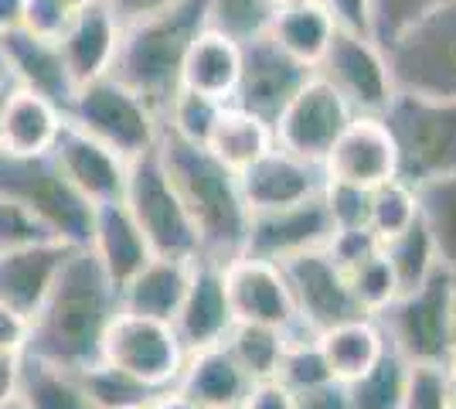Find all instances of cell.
<instances>
[{
  "label": "cell",
  "mask_w": 456,
  "mask_h": 409,
  "mask_svg": "<svg viewBox=\"0 0 456 409\" xmlns=\"http://www.w3.org/2000/svg\"><path fill=\"white\" fill-rule=\"evenodd\" d=\"M119 314V287L106 276L89 246H76L58 273L55 287L31 317L28 358L55 369L82 372L99 362L102 334Z\"/></svg>",
  "instance_id": "obj_1"
},
{
  "label": "cell",
  "mask_w": 456,
  "mask_h": 409,
  "mask_svg": "<svg viewBox=\"0 0 456 409\" xmlns=\"http://www.w3.org/2000/svg\"><path fill=\"white\" fill-rule=\"evenodd\" d=\"M157 154L198 233V259L225 266L235 256H242L248 209L239 175L225 168L208 147L191 143L171 130H160Z\"/></svg>",
  "instance_id": "obj_2"
},
{
  "label": "cell",
  "mask_w": 456,
  "mask_h": 409,
  "mask_svg": "<svg viewBox=\"0 0 456 409\" xmlns=\"http://www.w3.org/2000/svg\"><path fill=\"white\" fill-rule=\"evenodd\" d=\"M205 28H208V0H174L171 7L151 18L119 28L110 76L147 99L153 113L164 119L171 99L181 89L184 55Z\"/></svg>",
  "instance_id": "obj_3"
},
{
  "label": "cell",
  "mask_w": 456,
  "mask_h": 409,
  "mask_svg": "<svg viewBox=\"0 0 456 409\" xmlns=\"http://www.w3.org/2000/svg\"><path fill=\"white\" fill-rule=\"evenodd\" d=\"M0 195L20 201L69 246H89L95 209L69 184L52 151L7 154L0 151Z\"/></svg>",
  "instance_id": "obj_4"
},
{
  "label": "cell",
  "mask_w": 456,
  "mask_h": 409,
  "mask_svg": "<svg viewBox=\"0 0 456 409\" xmlns=\"http://www.w3.org/2000/svg\"><path fill=\"white\" fill-rule=\"evenodd\" d=\"M399 154V177L419 184L456 171V99L395 93L381 113Z\"/></svg>",
  "instance_id": "obj_5"
},
{
  "label": "cell",
  "mask_w": 456,
  "mask_h": 409,
  "mask_svg": "<svg viewBox=\"0 0 456 409\" xmlns=\"http://www.w3.org/2000/svg\"><path fill=\"white\" fill-rule=\"evenodd\" d=\"M65 119L82 134L106 143L123 160H136L153 151L164 130V119L153 113L151 102L113 76L82 82L69 102Z\"/></svg>",
  "instance_id": "obj_6"
},
{
  "label": "cell",
  "mask_w": 456,
  "mask_h": 409,
  "mask_svg": "<svg viewBox=\"0 0 456 409\" xmlns=\"http://www.w3.org/2000/svg\"><path fill=\"white\" fill-rule=\"evenodd\" d=\"M123 205L134 215L136 229L143 233L153 256L164 259H198V233L191 225V215L181 195L174 192L171 177L160 164L157 147L143 157L130 160Z\"/></svg>",
  "instance_id": "obj_7"
},
{
  "label": "cell",
  "mask_w": 456,
  "mask_h": 409,
  "mask_svg": "<svg viewBox=\"0 0 456 409\" xmlns=\"http://www.w3.org/2000/svg\"><path fill=\"white\" fill-rule=\"evenodd\" d=\"M453 276L446 270H433V276L412 293H399L392 304L379 314L381 334L392 348L399 351L409 365H446L453 345H450V293Z\"/></svg>",
  "instance_id": "obj_8"
},
{
  "label": "cell",
  "mask_w": 456,
  "mask_h": 409,
  "mask_svg": "<svg viewBox=\"0 0 456 409\" xmlns=\"http://www.w3.org/2000/svg\"><path fill=\"white\" fill-rule=\"evenodd\" d=\"M395 89L456 99V0L419 18L385 48Z\"/></svg>",
  "instance_id": "obj_9"
},
{
  "label": "cell",
  "mask_w": 456,
  "mask_h": 409,
  "mask_svg": "<svg viewBox=\"0 0 456 409\" xmlns=\"http://www.w3.org/2000/svg\"><path fill=\"white\" fill-rule=\"evenodd\" d=\"M188 351L167 321H153L140 314L119 311L102 334L99 362L134 375L153 389H171L184 369Z\"/></svg>",
  "instance_id": "obj_10"
},
{
  "label": "cell",
  "mask_w": 456,
  "mask_h": 409,
  "mask_svg": "<svg viewBox=\"0 0 456 409\" xmlns=\"http://www.w3.org/2000/svg\"><path fill=\"white\" fill-rule=\"evenodd\" d=\"M314 72L338 89V96L351 106V113H364V117H381L392 96L399 93L385 48L371 35L344 31V28L334 31Z\"/></svg>",
  "instance_id": "obj_11"
},
{
  "label": "cell",
  "mask_w": 456,
  "mask_h": 409,
  "mask_svg": "<svg viewBox=\"0 0 456 409\" xmlns=\"http://www.w3.org/2000/svg\"><path fill=\"white\" fill-rule=\"evenodd\" d=\"M351 117L354 113L338 96V89L314 72L300 86V93L283 106V113L276 117L273 136H276V147L304 157V160H314V164H323L327 151L334 147V140L341 136Z\"/></svg>",
  "instance_id": "obj_12"
},
{
  "label": "cell",
  "mask_w": 456,
  "mask_h": 409,
  "mask_svg": "<svg viewBox=\"0 0 456 409\" xmlns=\"http://www.w3.org/2000/svg\"><path fill=\"white\" fill-rule=\"evenodd\" d=\"M280 270L286 276L297 317L314 334L364 314L354 300V293H351L347 273L330 259L327 249H306L300 256H289L280 263Z\"/></svg>",
  "instance_id": "obj_13"
},
{
  "label": "cell",
  "mask_w": 456,
  "mask_h": 409,
  "mask_svg": "<svg viewBox=\"0 0 456 409\" xmlns=\"http://www.w3.org/2000/svg\"><path fill=\"white\" fill-rule=\"evenodd\" d=\"M310 76H314L310 65L283 52L269 35H259L242 45V72H239L232 106H242L273 127L283 106L300 93V86Z\"/></svg>",
  "instance_id": "obj_14"
},
{
  "label": "cell",
  "mask_w": 456,
  "mask_h": 409,
  "mask_svg": "<svg viewBox=\"0 0 456 409\" xmlns=\"http://www.w3.org/2000/svg\"><path fill=\"white\" fill-rule=\"evenodd\" d=\"M330 239H334V222H330V212L323 205V195H317L300 201V205H289V209L248 215L242 256L283 263V259L300 256L306 249H327Z\"/></svg>",
  "instance_id": "obj_15"
},
{
  "label": "cell",
  "mask_w": 456,
  "mask_h": 409,
  "mask_svg": "<svg viewBox=\"0 0 456 409\" xmlns=\"http://www.w3.org/2000/svg\"><path fill=\"white\" fill-rule=\"evenodd\" d=\"M222 273H225L228 307L239 324H266L286 334L300 321L280 263L235 256L222 266Z\"/></svg>",
  "instance_id": "obj_16"
},
{
  "label": "cell",
  "mask_w": 456,
  "mask_h": 409,
  "mask_svg": "<svg viewBox=\"0 0 456 409\" xmlns=\"http://www.w3.org/2000/svg\"><path fill=\"white\" fill-rule=\"evenodd\" d=\"M323 171L330 181L358 184L368 192L399 177V154H395V140L388 134L385 119L354 113L323 157Z\"/></svg>",
  "instance_id": "obj_17"
},
{
  "label": "cell",
  "mask_w": 456,
  "mask_h": 409,
  "mask_svg": "<svg viewBox=\"0 0 456 409\" xmlns=\"http://www.w3.org/2000/svg\"><path fill=\"white\" fill-rule=\"evenodd\" d=\"M239 184H242L248 215L273 212V209H289L306 198L323 195L327 171H323V164L304 160L283 147H273L239 175Z\"/></svg>",
  "instance_id": "obj_18"
},
{
  "label": "cell",
  "mask_w": 456,
  "mask_h": 409,
  "mask_svg": "<svg viewBox=\"0 0 456 409\" xmlns=\"http://www.w3.org/2000/svg\"><path fill=\"white\" fill-rule=\"evenodd\" d=\"M52 157H55V164L61 168V175L69 177V184H72L93 209L95 205L123 201L130 160H123L119 154H113L106 143L93 140L89 134H82L69 119H65L55 147H52Z\"/></svg>",
  "instance_id": "obj_19"
},
{
  "label": "cell",
  "mask_w": 456,
  "mask_h": 409,
  "mask_svg": "<svg viewBox=\"0 0 456 409\" xmlns=\"http://www.w3.org/2000/svg\"><path fill=\"white\" fill-rule=\"evenodd\" d=\"M171 324L188 355L225 341L235 317L228 307L225 273L218 263H211V259H194L191 263L188 290H184V300H181Z\"/></svg>",
  "instance_id": "obj_20"
},
{
  "label": "cell",
  "mask_w": 456,
  "mask_h": 409,
  "mask_svg": "<svg viewBox=\"0 0 456 409\" xmlns=\"http://www.w3.org/2000/svg\"><path fill=\"white\" fill-rule=\"evenodd\" d=\"M0 52L7 61V76L20 89H31L55 102L61 113H69V102L76 96V78L65 65V55L58 41L38 38L24 28H11L0 35Z\"/></svg>",
  "instance_id": "obj_21"
},
{
  "label": "cell",
  "mask_w": 456,
  "mask_h": 409,
  "mask_svg": "<svg viewBox=\"0 0 456 409\" xmlns=\"http://www.w3.org/2000/svg\"><path fill=\"white\" fill-rule=\"evenodd\" d=\"M72 249L76 246L61 239H41L31 246L4 249L0 253V300L31 321L45 304L48 290L55 287L58 273Z\"/></svg>",
  "instance_id": "obj_22"
},
{
  "label": "cell",
  "mask_w": 456,
  "mask_h": 409,
  "mask_svg": "<svg viewBox=\"0 0 456 409\" xmlns=\"http://www.w3.org/2000/svg\"><path fill=\"white\" fill-rule=\"evenodd\" d=\"M174 389L188 396L191 403L201 409H239L252 389V379L242 372V365L232 358V351L222 341L211 348L191 351Z\"/></svg>",
  "instance_id": "obj_23"
},
{
  "label": "cell",
  "mask_w": 456,
  "mask_h": 409,
  "mask_svg": "<svg viewBox=\"0 0 456 409\" xmlns=\"http://www.w3.org/2000/svg\"><path fill=\"white\" fill-rule=\"evenodd\" d=\"M116 45H119V20L110 14V7L102 0L76 11L69 28L58 38V48L65 55V65L76 78V86L93 82L99 76H110Z\"/></svg>",
  "instance_id": "obj_24"
},
{
  "label": "cell",
  "mask_w": 456,
  "mask_h": 409,
  "mask_svg": "<svg viewBox=\"0 0 456 409\" xmlns=\"http://www.w3.org/2000/svg\"><path fill=\"white\" fill-rule=\"evenodd\" d=\"M89 249H93L99 266L106 270V276L113 280L116 287H123L136 270H143V263L153 256L143 233L136 229L134 215L126 212L123 201L95 205Z\"/></svg>",
  "instance_id": "obj_25"
},
{
  "label": "cell",
  "mask_w": 456,
  "mask_h": 409,
  "mask_svg": "<svg viewBox=\"0 0 456 409\" xmlns=\"http://www.w3.org/2000/svg\"><path fill=\"white\" fill-rule=\"evenodd\" d=\"M239 72H242V45L222 31H215V28H205L184 55L181 89L218 99V102H232L235 86H239Z\"/></svg>",
  "instance_id": "obj_26"
},
{
  "label": "cell",
  "mask_w": 456,
  "mask_h": 409,
  "mask_svg": "<svg viewBox=\"0 0 456 409\" xmlns=\"http://www.w3.org/2000/svg\"><path fill=\"white\" fill-rule=\"evenodd\" d=\"M65 127V113L45 96L11 86L0 117V151L7 154H48Z\"/></svg>",
  "instance_id": "obj_27"
},
{
  "label": "cell",
  "mask_w": 456,
  "mask_h": 409,
  "mask_svg": "<svg viewBox=\"0 0 456 409\" xmlns=\"http://www.w3.org/2000/svg\"><path fill=\"white\" fill-rule=\"evenodd\" d=\"M191 263L188 259L151 256L143 263V270H136L119 287V311H130L140 314V317H153V321H167L171 324L177 307H181V300H184V290H188Z\"/></svg>",
  "instance_id": "obj_28"
},
{
  "label": "cell",
  "mask_w": 456,
  "mask_h": 409,
  "mask_svg": "<svg viewBox=\"0 0 456 409\" xmlns=\"http://www.w3.org/2000/svg\"><path fill=\"white\" fill-rule=\"evenodd\" d=\"M334 31H338V24H334L330 11L321 0H293V4L276 7L266 35L297 61L317 69V61L323 59L327 45L334 38Z\"/></svg>",
  "instance_id": "obj_29"
},
{
  "label": "cell",
  "mask_w": 456,
  "mask_h": 409,
  "mask_svg": "<svg viewBox=\"0 0 456 409\" xmlns=\"http://www.w3.org/2000/svg\"><path fill=\"white\" fill-rule=\"evenodd\" d=\"M317 345H321L330 375L341 382H354L358 375H364L379 362L388 341L381 334L379 321L362 314V317H351V321H341V324L321 331Z\"/></svg>",
  "instance_id": "obj_30"
},
{
  "label": "cell",
  "mask_w": 456,
  "mask_h": 409,
  "mask_svg": "<svg viewBox=\"0 0 456 409\" xmlns=\"http://www.w3.org/2000/svg\"><path fill=\"white\" fill-rule=\"evenodd\" d=\"M205 147L225 168H232L235 175H242L252 160H259L266 151L276 147V136H273V127H269L266 119H259L256 113L242 110V106L225 102L218 119H215V127H211Z\"/></svg>",
  "instance_id": "obj_31"
},
{
  "label": "cell",
  "mask_w": 456,
  "mask_h": 409,
  "mask_svg": "<svg viewBox=\"0 0 456 409\" xmlns=\"http://www.w3.org/2000/svg\"><path fill=\"white\" fill-rule=\"evenodd\" d=\"M412 188H416L419 218L436 249L439 270H446L456 280V171L426 177Z\"/></svg>",
  "instance_id": "obj_32"
},
{
  "label": "cell",
  "mask_w": 456,
  "mask_h": 409,
  "mask_svg": "<svg viewBox=\"0 0 456 409\" xmlns=\"http://www.w3.org/2000/svg\"><path fill=\"white\" fill-rule=\"evenodd\" d=\"M20 403L28 409H102L82 389L76 372L55 369L28 355H24V372H20Z\"/></svg>",
  "instance_id": "obj_33"
},
{
  "label": "cell",
  "mask_w": 456,
  "mask_h": 409,
  "mask_svg": "<svg viewBox=\"0 0 456 409\" xmlns=\"http://www.w3.org/2000/svg\"><path fill=\"white\" fill-rule=\"evenodd\" d=\"M381 256L388 259V266L395 273V283H399V293H412L419 290L433 270H439L436 249H433V239L426 233L422 218H416L409 229H402L399 235L392 239H381Z\"/></svg>",
  "instance_id": "obj_34"
},
{
  "label": "cell",
  "mask_w": 456,
  "mask_h": 409,
  "mask_svg": "<svg viewBox=\"0 0 456 409\" xmlns=\"http://www.w3.org/2000/svg\"><path fill=\"white\" fill-rule=\"evenodd\" d=\"M225 348L232 351V358L242 365V372L252 382H266V379H276V372H280L286 338L280 328L235 321L232 331L225 334Z\"/></svg>",
  "instance_id": "obj_35"
},
{
  "label": "cell",
  "mask_w": 456,
  "mask_h": 409,
  "mask_svg": "<svg viewBox=\"0 0 456 409\" xmlns=\"http://www.w3.org/2000/svg\"><path fill=\"white\" fill-rule=\"evenodd\" d=\"M405 379H409V362L392 345H385L379 362L354 382H347L351 409H399Z\"/></svg>",
  "instance_id": "obj_36"
},
{
  "label": "cell",
  "mask_w": 456,
  "mask_h": 409,
  "mask_svg": "<svg viewBox=\"0 0 456 409\" xmlns=\"http://www.w3.org/2000/svg\"><path fill=\"white\" fill-rule=\"evenodd\" d=\"M76 375L82 389L89 392V399L102 409H143L157 392H164L140 382L134 375H126V372L113 369V365H106V362H93L89 369L76 372Z\"/></svg>",
  "instance_id": "obj_37"
},
{
  "label": "cell",
  "mask_w": 456,
  "mask_h": 409,
  "mask_svg": "<svg viewBox=\"0 0 456 409\" xmlns=\"http://www.w3.org/2000/svg\"><path fill=\"white\" fill-rule=\"evenodd\" d=\"M273 14H276L273 0H208V28L239 45L266 35Z\"/></svg>",
  "instance_id": "obj_38"
},
{
  "label": "cell",
  "mask_w": 456,
  "mask_h": 409,
  "mask_svg": "<svg viewBox=\"0 0 456 409\" xmlns=\"http://www.w3.org/2000/svg\"><path fill=\"white\" fill-rule=\"evenodd\" d=\"M419 218V205H416V188L402 177H392L379 188H371V233L379 239H392L399 235L402 229H409Z\"/></svg>",
  "instance_id": "obj_39"
},
{
  "label": "cell",
  "mask_w": 456,
  "mask_h": 409,
  "mask_svg": "<svg viewBox=\"0 0 456 409\" xmlns=\"http://www.w3.org/2000/svg\"><path fill=\"white\" fill-rule=\"evenodd\" d=\"M327 379H334V375H330L327 362H323L317 334H310V338H286L276 382H283L289 392H300V389H310V386H321Z\"/></svg>",
  "instance_id": "obj_40"
},
{
  "label": "cell",
  "mask_w": 456,
  "mask_h": 409,
  "mask_svg": "<svg viewBox=\"0 0 456 409\" xmlns=\"http://www.w3.org/2000/svg\"><path fill=\"white\" fill-rule=\"evenodd\" d=\"M225 102L208 96H198V93H188V89H177V96L171 99L167 113H164V130L184 136L191 143H208V134L215 127V119L222 113Z\"/></svg>",
  "instance_id": "obj_41"
},
{
  "label": "cell",
  "mask_w": 456,
  "mask_h": 409,
  "mask_svg": "<svg viewBox=\"0 0 456 409\" xmlns=\"http://www.w3.org/2000/svg\"><path fill=\"white\" fill-rule=\"evenodd\" d=\"M347 283H351V293L358 300L368 317L379 314L385 304H392L399 297V283H395V273L388 266V259L381 256V249L375 256L362 259L354 270H347Z\"/></svg>",
  "instance_id": "obj_42"
},
{
  "label": "cell",
  "mask_w": 456,
  "mask_h": 409,
  "mask_svg": "<svg viewBox=\"0 0 456 409\" xmlns=\"http://www.w3.org/2000/svg\"><path fill=\"white\" fill-rule=\"evenodd\" d=\"M443 4L446 0H368L371 38L379 41L381 48H388L405 28H412L419 18H426L429 11H436Z\"/></svg>",
  "instance_id": "obj_43"
},
{
  "label": "cell",
  "mask_w": 456,
  "mask_h": 409,
  "mask_svg": "<svg viewBox=\"0 0 456 409\" xmlns=\"http://www.w3.org/2000/svg\"><path fill=\"white\" fill-rule=\"evenodd\" d=\"M323 205L330 212L334 233L341 229H371V192L358 188V184H344V181H330L323 184Z\"/></svg>",
  "instance_id": "obj_44"
},
{
  "label": "cell",
  "mask_w": 456,
  "mask_h": 409,
  "mask_svg": "<svg viewBox=\"0 0 456 409\" xmlns=\"http://www.w3.org/2000/svg\"><path fill=\"white\" fill-rule=\"evenodd\" d=\"M399 409H453V392L443 365H409Z\"/></svg>",
  "instance_id": "obj_45"
},
{
  "label": "cell",
  "mask_w": 456,
  "mask_h": 409,
  "mask_svg": "<svg viewBox=\"0 0 456 409\" xmlns=\"http://www.w3.org/2000/svg\"><path fill=\"white\" fill-rule=\"evenodd\" d=\"M41 239H58L35 212H28L20 201L0 195V253L4 249H18V246H31Z\"/></svg>",
  "instance_id": "obj_46"
},
{
  "label": "cell",
  "mask_w": 456,
  "mask_h": 409,
  "mask_svg": "<svg viewBox=\"0 0 456 409\" xmlns=\"http://www.w3.org/2000/svg\"><path fill=\"white\" fill-rule=\"evenodd\" d=\"M72 14H76V11H72L65 0H24L18 28L31 31V35H38V38L58 41L61 38V31L69 28Z\"/></svg>",
  "instance_id": "obj_47"
},
{
  "label": "cell",
  "mask_w": 456,
  "mask_h": 409,
  "mask_svg": "<svg viewBox=\"0 0 456 409\" xmlns=\"http://www.w3.org/2000/svg\"><path fill=\"white\" fill-rule=\"evenodd\" d=\"M379 249H381V239L371 229H341V233H334V239L327 242V253H330V259L344 273L354 270L362 259L375 256Z\"/></svg>",
  "instance_id": "obj_48"
},
{
  "label": "cell",
  "mask_w": 456,
  "mask_h": 409,
  "mask_svg": "<svg viewBox=\"0 0 456 409\" xmlns=\"http://www.w3.org/2000/svg\"><path fill=\"white\" fill-rule=\"evenodd\" d=\"M293 409H351L347 382L341 379H327L321 386L293 392Z\"/></svg>",
  "instance_id": "obj_49"
},
{
  "label": "cell",
  "mask_w": 456,
  "mask_h": 409,
  "mask_svg": "<svg viewBox=\"0 0 456 409\" xmlns=\"http://www.w3.org/2000/svg\"><path fill=\"white\" fill-rule=\"evenodd\" d=\"M330 11V18L344 31H358V35H371V11L368 0H321Z\"/></svg>",
  "instance_id": "obj_50"
},
{
  "label": "cell",
  "mask_w": 456,
  "mask_h": 409,
  "mask_svg": "<svg viewBox=\"0 0 456 409\" xmlns=\"http://www.w3.org/2000/svg\"><path fill=\"white\" fill-rule=\"evenodd\" d=\"M28 334H31V321L0 300V351L24 355V348H28Z\"/></svg>",
  "instance_id": "obj_51"
},
{
  "label": "cell",
  "mask_w": 456,
  "mask_h": 409,
  "mask_svg": "<svg viewBox=\"0 0 456 409\" xmlns=\"http://www.w3.org/2000/svg\"><path fill=\"white\" fill-rule=\"evenodd\" d=\"M239 409H293V392L283 382L266 379V382H252L246 403Z\"/></svg>",
  "instance_id": "obj_52"
},
{
  "label": "cell",
  "mask_w": 456,
  "mask_h": 409,
  "mask_svg": "<svg viewBox=\"0 0 456 409\" xmlns=\"http://www.w3.org/2000/svg\"><path fill=\"white\" fill-rule=\"evenodd\" d=\"M106 7H110V14L119 20V28H126V24H134L140 18H151L157 11H164V7H171L174 0H102Z\"/></svg>",
  "instance_id": "obj_53"
},
{
  "label": "cell",
  "mask_w": 456,
  "mask_h": 409,
  "mask_svg": "<svg viewBox=\"0 0 456 409\" xmlns=\"http://www.w3.org/2000/svg\"><path fill=\"white\" fill-rule=\"evenodd\" d=\"M20 372H24V355L0 351V406L20 396Z\"/></svg>",
  "instance_id": "obj_54"
},
{
  "label": "cell",
  "mask_w": 456,
  "mask_h": 409,
  "mask_svg": "<svg viewBox=\"0 0 456 409\" xmlns=\"http://www.w3.org/2000/svg\"><path fill=\"white\" fill-rule=\"evenodd\" d=\"M143 409H201V406H194L188 396H181V392L171 386V389L157 392V396H153V399Z\"/></svg>",
  "instance_id": "obj_55"
},
{
  "label": "cell",
  "mask_w": 456,
  "mask_h": 409,
  "mask_svg": "<svg viewBox=\"0 0 456 409\" xmlns=\"http://www.w3.org/2000/svg\"><path fill=\"white\" fill-rule=\"evenodd\" d=\"M20 7L24 0H0V35L20 24Z\"/></svg>",
  "instance_id": "obj_56"
},
{
  "label": "cell",
  "mask_w": 456,
  "mask_h": 409,
  "mask_svg": "<svg viewBox=\"0 0 456 409\" xmlns=\"http://www.w3.org/2000/svg\"><path fill=\"white\" fill-rule=\"evenodd\" d=\"M450 345L456 351V283H453V293H450Z\"/></svg>",
  "instance_id": "obj_57"
},
{
  "label": "cell",
  "mask_w": 456,
  "mask_h": 409,
  "mask_svg": "<svg viewBox=\"0 0 456 409\" xmlns=\"http://www.w3.org/2000/svg\"><path fill=\"white\" fill-rule=\"evenodd\" d=\"M443 372H446V382H450V392L456 396V351L450 355V362L443 365Z\"/></svg>",
  "instance_id": "obj_58"
},
{
  "label": "cell",
  "mask_w": 456,
  "mask_h": 409,
  "mask_svg": "<svg viewBox=\"0 0 456 409\" xmlns=\"http://www.w3.org/2000/svg\"><path fill=\"white\" fill-rule=\"evenodd\" d=\"M14 82H0V117H4V102H7V93H11Z\"/></svg>",
  "instance_id": "obj_59"
},
{
  "label": "cell",
  "mask_w": 456,
  "mask_h": 409,
  "mask_svg": "<svg viewBox=\"0 0 456 409\" xmlns=\"http://www.w3.org/2000/svg\"><path fill=\"white\" fill-rule=\"evenodd\" d=\"M72 11H82V7H89V4H99V0H65Z\"/></svg>",
  "instance_id": "obj_60"
},
{
  "label": "cell",
  "mask_w": 456,
  "mask_h": 409,
  "mask_svg": "<svg viewBox=\"0 0 456 409\" xmlns=\"http://www.w3.org/2000/svg\"><path fill=\"white\" fill-rule=\"evenodd\" d=\"M0 82H11V76H7V61H4V52H0Z\"/></svg>",
  "instance_id": "obj_61"
},
{
  "label": "cell",
  "mask_w": 456,
  "mask_h": 409,
  "mask_svg": "<svg viewBox=\"0 0 456 409\" xmlns=\"http://www.w3.org/2000/svg\"><path fill=\"white\" fill-rule=\"evenodd\" d=\"M0 409H28V406L20 403V396H18V399H11V403H4V406H0Z\"/></svg>",
  "instance_id": "obj_62"
},
{
  "label": "cell",
  "mask_w": 456,
  "mask_h": 409,
  "mask_svg": "<svg viewBox=\"0 0 456 409\" xmlns=\"http://www.w3.org/2000/svg\"><path fill=\"white\" fill-rule=\"evenodd\" d=\"M273 4H276V7H283V4H293V0H273Z\"/></svg>",
  "instance_id": "obj_63"
},
{
  "label": "cell",
  "mask_w": 456,
  "mask_h": 409,
  "mask_svg": "<svg viewBox=\"0 0 456 409\" xmlns=\"http://www.w3.org/2000/svg\"><path fill=\"white\" fill-rule=\"evenodd\" d=\"M453 409H456V396H453Z\"/></svg>",
  "instance_id": "obj_64"
}]
</instances>
